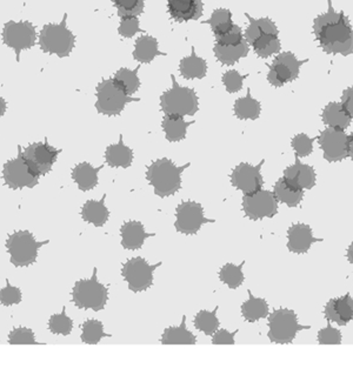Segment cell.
Masks as SVG:
<instances>
[{
  "label": "cell",
  "mask_w": 353,
  "mask_h": 375,
  "mask_svg": "<svg viewBox=\"0 0 353 375\" xmlns=\"http://www.w3.org/2000/svg\"><path fill=\"white\" fill-rule=\"evenodd\" d=\"M243 40H245L243 36V31L238 25H233V27L225 33L223 36L216 38V44L219 45H238L242 43Z\"/></svg>",
  "instance_id": "cell-50"
},
{
  "label": "cell",
  "mask_w": 353,
  "mask_h": 375,
  "mask_svg": "<svg viewBox=\"0 0 353 375\" xmlns=\"http://www.w3.org/2000/svg\"><path fill=\"white\" fill-rule=\"evenodd\" d=\"M20 152L23 158L25 159L26 163L29 164L33 172H36L38 176H45L52 170L60 150L52 147L45 141V143L31 144L24 151L20 148Z\"/></svg>",
  "instance_id": "cell-15"
},
{
  "label": "cell",
  "mask_w": 353,
  "mask_h": 375,
  "mask_svg": "<svg viewBox=\"0 0 353 375\" xmlns=\"http://www.w3.org/2000/svg\"><path fill=\"white\" fill-rule=\"evenodd\" d=\"M317 138H310L305 133L297 134L296 137L292 139L291 143L292 147L296 152V157L305 158L307 155H310L314 151V139Z\"/></svg>",
  "instance_id": "cell-44"
},
{
  "label": "cell",
  "mask_w": 353,
  "mask_h": 375,
  "mask_svg": "<svg viewBox=\"0 0 353 375\" xmlns=\"http://www.w3.org/2000/svg\"><path fill=\"white\" fill-rule=\"evenodd\" d=\"M243 209L251 221H262L264 218H274L278 213V200L274 192L260 191L244 195Z\"/></svg>",
  "instance_id": "cell-14"
},
{
  "label": "cell",
  "mask_w": 353,
  "mask_h": 375,
  "mask_svg": "<svg viewBox=\"0 0 353 375\" xmlns=\"http://www.w3.org/2000/svg\"><path fill=\"white\" fill-rule=\"evenodd\" d=\"M325 160L330 163L342 162V159L349 157V136H346L344 130L328 127L318 137Z\"/></svg>",
  "instance_id": "cell-16"
},
{
  "label": "cell",
  "mask_w": 353,
  "mask_h": 375,
  "mask_svg": "<svg viewBox=\"0 0 353 375\" xmlns=\"http://www.w3.org/2000/svg\"><path fill=\"white\" fill-rule=\"evenodd\" d=\"M349 157L353 160V134L349 136Z\"/></svg>",
  "instance_id": "cell-54"
},
{
  "label": "cell",
  "mask_w": 353,
  "mask_h": 375,
  "mask_svg": "<svg viewBox=\"0 0 353 375\" xmlns=\"http://www.w3.org/2000/svg\"><path fill=\"white\" fill-rule=\"evenodd\" d=\"M66 19L68 15H64L60 24L44 26L39 36L40 48L46 53L57 55L59 58L69 57L76 43V37L66 26Z\"/></svg>",
  "instance_id": "cell-5"
},
{
  "label": "cell",
  "mask_w": 353,
  "mask_h": 375,
  "mask_svg": "<svg viewBox=\"0 0 353 375\" xmlns=\"http://www.w3.org/2000/svg\"><path fill=\"white\" fill-rule=\"evenodd\" d=\"M105 198L106 195H104L101 200H89L84 204L80 213L84 221L94 225L96 228H103L108 223L110 212L105 206Z\"/></svg>",
  "instance_id": "cell-25"
},
{
  "label": "cell",
  "mask_w": 353,
  "mask_h": 375,
  "mask_svg": "<svg viewBox=\"0 0 353 375\" xmlns=\"http://www.w3.org/2000/svg\"><path fill=\"white\" fill-rule=\"evenodd\" d=\"M139 69H141V66H138L132 71L129 69H120L115 74L113 79L125 91L127 96H132V94L136 93L141 87V80L138 78Z\"/></svg>",
  "instance_id": "cell-41"
},
{
  "label": "cell",
  "mask_w": 353,
  "mask_h": 375,
  "mask_svg": "<svg viewBox=\"0 0 353 375\" xmlns=\"http://www.w3.org/2000/svg\"><path fill=\"white\" fill-rule=\"evenodd\" d=\"M8 343L11 345H38L32 329L18 327L8 334Z\"/></svg>",
  "instance_id": "cell-45"
},
{
  "label": "cell",
  "mask_w": 353,
  "mask_h": 375,
  "mask_svg": "<svg viewBox=\"0 0 353 375\" xmlns=\"http://www.w3.org/2000/svg\"><path fill=\"white\" fill-rule=\"evenodd\" d=\"M342 333L332 326L321 329L318 333V343L321 345H339L342 343Z\"/></svg>",
  "instance_id": "cell-48"
},
{
  "label": "cell",
  "mask_w": 353,
  "mask_h": 375,
  "mask_svg": "<svg viewBox=\"0 0 353 375\" xmlns=\"http://www.w3.org/2000/svg\"><path fill=\"white\" fill-rule=\"evenodd\" d=\"M139 100V98L127 96L115 79L103 80L98 85L96 107L98 112L104 116H120L127 104Z\"/></svg>",
  "instance_id": "cell-8"
},
{
  "label": "cell",
  "mask_w": 353,
  "mask_h": 375,
  "mask_svg": "<svg viewBox=\"0 0 353 375\" xmlns=\"http://www.w3.org/2000/svg\"><path fill=\"white\" fill-rule=\"evenodd\" d=\"M283 178L290 184L302 190H311L316 185V172L314 167L300 163L298 157H296V163L284 171Z\"/></svg>",
  "instance_id": "cell-22"
},
{
  "label": "cell",
  "mask_w": 353,
  "mask_h": 375,
  "mask_svg": "<svg viewBox=\"0 0 353 375\" xmlns=\"http://www.w3.org/2000/svg\"><path fill=\"white\" fill-rule=\"evenodd\" d=\"M49 242V240L38 242L29 231L12 233L6 242V249L11 256L12 265L15 267L31 266L37 261L38 249Z\"/></svg>",
  "instance_id": "cell-7"
},
{
  "label": "cell",
  "mask_w": 353,
  "mask_h": 375,
  "mask_svg": "<svg viewBox=\"0 0 353 375\" xmlns=\"http://www.w3.org/2000/svg\"><path fill=\"white\" fill-rule=\"evenodd\" d=\"M265 160H262L257 166H252L248 163L239 164L231 173V184L233 188L242 191L244 195H252L260 191L263 188V176L260 173V169Z\"/></svg>",
  "instance_id": "cell-17"
},
{
  "label": "cell",
  "mask_w": 353,
  "mask_h": 375,
  "mask_svg": "<svg viewBox=\"0 0 353 375\" xmlns=\"http://www.w3.org/2000/svg\"><path fill=\"white\" fill-rule=\"evenodd\" d=\"M101 170L103 166L94 167L89 163H80L72 170V179L80 191H91L98 185V173Z\"/></svg>",
  "instance_id": "cell-28"
},
{
  "label": "cell",
  "mask_w": 353,
  "mask_h": 375,
  "mask_svg": "<svg viewBox=\"0 0 353 375\" xmlns=\"http://www.w3.org/2000/svg\"><path fill=\"white\" fill-rule=\"evenodd\" d=\"M274 195L278 202H283L288 207H297L304 198V190L296 188L281 178L274 185Z\"/></svg>",
  "instance_id": "cell-29"
},
{
  "label": "cell",
  "mask_w": 353,
  "mask_h": 375,
  "mask_svg": "<svg viewBox=\"0 0 353 375\" xmlns=\"http://www.w3.org/2000/svg\"><path fill=\"white\" fill-rule=\"evenodd\" d=\"M205 22L211 26L214 38H218V37L229 32L234 25L233 22H232V13L225 8L216 10L211 15V18L206 20Z\"/></svg>",
  "instance_id": "cell-40"
},
{
  "label": "cell",
  "mask_w": 353,
  "mask_h": 375,
  "mask_svg": "<svg viewBox=\"0 0 353 375\" xmlns=\"http://www.w3.org/2000/svg\"><path fill=\"white\" fill-rule=\"evenodd\" d=\"M321 118L326 126L339 130H346L352 121V117L349 116L342 103L335 101L325 106Z\"/></svg>",
  "instance_id": "cell-24"
},
{
  "label": "cell",
  "mask_w": 353,
  "mask_h": 375,
  "mask_svg": "<svg viewBox=\"0 0 353 375\" xmlns=\"http://www.w3.org/2000/svg\"><path fill=\"white\" fill-rule=\"evenodd\" d=\"M157 55H165L158 50V41L151 36L138 38L134 46V58L141 64L151 63Z\"/></svg>",
  "instance_id": "cell-31"
},
{
  "label": "cell",
  "mask_w": 353,
  "mask_h": 375,
  "mask_svg": "<svg viewBox=\"0 0 353 375\" xmlns=\"http://www.w3.org/2000/svg\"><path fill=\"white\" fill-rule=\"evenodd\" d=\"M309 62V59L300 60L291 52H284L274 58L270 66V72L267 79L274 87L284 86L285 84L296 80L300 76L302 65Z\"/></svg>",
  "instance_id": "cell-12"
},
{
  "label": "cell",
  "mask_w": 353,
  "mask_h": 375,
  "mask_svg": "<svg viewBox=\"0 0 353 375\" xmlns=\"http://www.w3.org/2000/svg\"><path fill=\"white\" fill-rule=\"evenodd\" d=\"M246 76H242L238 71L236 70H230L223 74V84L226 87V91L229 93H236L238 91L242 90L243 83L245 79Z\"/></svg>",
  "instance_id": "cell-47"
},
{
  "label": "cell",
  "mask_w": 353,
  "mask_h": 375,
  "mask_svg": "<svg viewBox=\"0 0 353 375\" xmlns=\"http://www.w3.org/2000/svg\"><path fill=\"white\" fill-rule=\"evenodd\" d=\"M72 301L80 310H103L108 301V289L98 280L97 267L89 279H82L73 287Z\"/></svg>",
  "instance_id": "cell-4"
},
{
  "label": "cell",
  "mask_w": 353,
  "mask_h": 375,
  "mask_svg": "<svg viewBox=\"0 0 353 375\" xmlns=\"http://www.w3.org/2000/svg\"><path fill=\"white\" fill-rule=\"evenodd\" d=\"M105 332L103 322L96 319H89L82 325V341L87 345H97L103 338H111Z\"/></svg>",
  "instance_id": "cell-37"
},
{
  "label": "cell",
  "mask_w": 353,
  "mask_h": 375,
  "mask_svg": "<svg viewBox=\"0 0 353 375\" xmlns=\"http://www.w3.org/2000/svg\"><path fill=\"white\" fill-rule=\"evenodd\" d=\"M105 160L108 166L129 169L134 162V151L124 144L123 136L120 134L118 144L110 145L105 152Z\"/></svg>",
  "instance_id": "cell-23"
},
{
  "label": "cell",
  "mask_w": 353,
  "mask_h": 375,
  "mask_svg": "<svg viewBox=\"0 0 353 375\" xmlns=\"http://www.w3.org/2000/svg\"><path fill=\"white\" fill-rule=\"evenodd\" d=\"M49 329L52 334L57 336H70L73 329V321L68 317L65 306L63 307L62 313L53 314L49 320Z\"/></svg>",
  "instance_id": "cell-42"
},
{
  "label": "cell",
  "mask_w": 353,
  "mask_h": 375,
  "mask_svg": "<svg viewBox=\"0 0 353 375\" xmlns=\"http://www.w3.org/2000/svg\"><path fill=\"white\" fill-rule=\"evenodd\" d=\"M245 15L249 19L250 25L246 29L244 38H245L249 45H251L255 40L258 39L260 36L267 34V33H269V34H278L277 26L271 19H253L248 13Z\"/></svg>",
  "instance_id": "cell-35"
},
{
  "label": "cell",
  "mask_w": 353,
  "mask_h": 375,
  "mask_svg": "<svg viewBox=\"0 0 353 375\" xmlns=\"http://www.w3.org/2000/svg\"><path fill=\"white\" fill-rule=\"evenodd\" d=\"M162 263L151 265L141 256L127 260L122 268V275L127 282L129 289L134 293H141L151 289L155 280V271L162 266Z\"/></svg>",
  "instance_id": "cell-9"
},
{
  "label": "cell",
  "mask_w": 353,
  "mask_h": 375,
  "mask_svg": "<svg viewBox=\"0 0 353 375\" xmlns=\"http://www.w3.org/2000/svg\"><path fill=\"white\" fill-rule=\"evenodd\" d=\"M217 306L213 310H202L195 314L193 325L199 332L204 333L205 336H212L219 329L220 322L217 317Z\"/></svg>",
  "instance_id": "cell-36"
},
{
  "label": "cell",
  "mask_w": 353,
  "mask_h": 375,
  "mask_svg": "<svg viewBox=\"0 0 353 375\" xmlns=\"http://www.w3.org/2000/svg\"><path fill=\"white\" fill-rule=\"evenodd\" d=\"M323 242L314 238L312 228L307 224H295L288 230V249L290 252L304 254L309 252L314 242Z\"/></svg>",
  "instance_id": "cell-18"
},
{
  "label": "cell",
  "mask_w": 353,
  "mask_h": 375,
  "mask_svg": "<svg viewBox=\"0 0 353 375\" xmlns=\"http://www.w3.org/2000/svg\"><path fill=\"white\" fill-rule=\"evenodd\" d=\"M191 164L176 166L172 160L167 158L158 159L148 167L146 179L148 184L155 188V195L160 198H166L176 195L181 188V173Z\"/></svg>",
  "instance_id": "cell-2"
},
{
  "label": "cell",
  "mask_w": 353,
  "mask_h": 375,
  "mask_svg": "<svg viewBox=\"0 0 353 375\" xmlns=\"http://www.w3.org/2000/svg\"><path fill=\"white\" fill-rule=\"evenodd\" d=\"M155 233H148L145 231L144 225L139 221H125L120 228L122 246L125 249L137 251L144 245L145 240L150 237H155Z\"/></svg>",
  "instance_id": "cell-20"
},
{
  "label": "cell",
  "mask_w": 353,
  "mask_h": 375,
  "mask_svg": "<svg viewBox=\"0 0 353 375\" xmlns=\"http://www.w3.org/2000/svg\"><path fill=\"white\" fill-rule=\"evenodd\" d=\"M167 8L176 22L197 20L203 15V0H169Z\"/></svg>",
  "instance_id": "cell-21"
},
{
  "label": "cell",
  "mask_w": 353,
  "mask_h": 375,
  "mask_svg": "<svg viewBox=\"0 0 353 375\" xmlns=\"http://www.w3.org/2000/svg\"><path fill=\"white\" fill-rule=\"evenodd\" d=\"M325 317L328 321L337 322L339 326H345L353 320V299L349 294L332 299L326 303Z\"/></svg>",
  "instance_id": "cell-19"
},
{
  "label": "cell",
  "mask_w": 353,
  "mask_h": 375,
  "mask_svg": "<svg viewBox=\"0 0 353 375\" xmlns=\"http://www.w3.org/2000/svg\"><path fill=\"white\" fill-rule=\"evenodd\" d=\"M172 87L160 97V106L166 116H195L198 112V96L188 87H183L176 83L174 76Z\"/></svg>",
  "instance_id": "cell-3"
},
{
  "label": "cell",
  "mask_w": 353,
  "mask_h": 375,
  "mask_svg": "<svg viewBox=\"0 0 353 375\" xmlns=\"http://www.w3.org/2000/svg\"><path fill=\"white\" fill-rule=\"evenodd\" d=\"M3 40L5 45L15 50L17 60H19L22 51L29 50L36 45V29L30 22H8L3 29Z\"/></svg>",
  "instance_id": "cell-13"
},
{
  "label": "cell",
  "mask_w": 353,
  "mask_h": 375,
  "mask_svg": "<svg viewBox=\"0 0 353 375\" xmlns=\"http://www.w3.org/2000/svg\"><path fill=\"white\" fill-rule=\"evenodd\" d=\"M160 343L162 345H195L197 336L186 327V315H183L179 326H171L162 332Z\"/></svg>",
  "instance_id": "cell-26"
},
{
  "label": "cell",
  "mask_w": 353,
  "mask_h": 375,
  "mask_svg": "<svg viewBox=\"0 0 353 375\" xmlns=\"http://www.w3.org/2000/svg\"><path fill=\"white\" fill-rule=\"evenodd\" d=\"M347 259H349V263H353V242L347 249Z\"/></svg>",
  "instance_id": "cell-55"
},
{
  "label": "cell",
  "mask_w": 353,
  "mask_h": 375,
  "mask_svg": "<svg viewBox=\"0 0 353 375\" xmlns=\"http://www.w3.org/2000/svg\"><path fill=\"white\" fill-rule=\"evenodd\" d=\"M6 286L4 289H0V303L4 306H12V305H18L22 301V291L18 287H15L6 282Z\"/></svg>",
  "instance_id": "cell-46"
},
{
  "label": "cell",
  "mask_w": 353,
  "mask_h": 375,
  "mask_svg": "<svg viewBox=\"0 0 353 375\" xmlns=\"http://www.w3.org/2000/svg\"><path fill=\"white\" fill-rule=\"evenodd\" d=\"M120 36L124 38H132L138 32H143L139 27V20L138 17H127L122 18L120 29H118Z\"/></svg>",
  "instance_id": "cell-49"
},
{
  "label": "cell",
  "mask_w": 353,
  "mask_h": 375,
  "mask_svg": "<svg viewBox=\"0 0 353 375\" xmlns=\"http://www.w3.org/2000/svg\"><path fill=\"white\" fill-rule=\"evenodd\" d=\"M214 221L205 217L204 209L198 202H183L176 209L174 228L181 235H195L200 231L203 225Z\"/></svg>",
  "instance_id": "cell-10"
},
{
  "label": "cell",
  "mask_w": 353,
  "mask_h": 375,
  "mask_svg": "<svg viewBox=\"0 0 353 375\" xmlns=\"http://www.w3.org/2000/svg\"><path fill=\"white\" fill-rule=\"evenodd\" d=\"M195 121H185L184 117L166 116L162 119V130L169 143H178L186 137V132L190 125Z\"/></svg>",
  "instance_id": "cell-30"
},
{
  "label": "cell",
  "mask_w": 353,
  "mask_h": 375,
  "mask_svg": "<svg viewBox=\"0 0 353 375\" xmlns=\"http://www.w3.org/2000/svg\"><path fill=\"white\" fill-rule=\"evenodd\" d=\"M269 339L274 343L286 345L296 339L297 333L310 326H302L298 322L296 312L288 308L274 310L269 317Z\"/></svg>",
  "instance_id": "cell-6"
},
{
  "label": "cell",
  "mask_w": 353,
  "mask_h": 375,
  "mask_svg": "<svg viewBox=\"0 0 353 375\" xmlns=\"http://www.w3.org/2000/svg\"><path fill=\"white\" fill-rule=\"evenodd\" d=\"M245 261H243L240 265H233V263H226L224 265L219 271L220 282L229 286V289H237L242 286L244 282V273H243V267Z\"/></svg>",
  "instance_id": "cell-38"
},
{
  "label": "cell",
  "mask_w": 353,
  "mask_h": 375,
  "mask_svg": "<svg viewBox=\"0 0 353 375\" xmlns=\"http://www.w3.org/2000/svg\"><path fill=\"white\" fill-rule=\"evenodd\" d=\"M5 184L12 190H22V188H33L38 184L40 176L33 172L32 169L23 158L22 152L19 148L18 157L12 159L5 164L3 170Z\"/></svg>",
  "instance_id": "cell-11"
},
{
  "label": "cell",
  "mask_w": 353,
  "mask_h": 375,
  "mask_svg": "<svg viewBox=\"0 0 353 375\" xmlns=\"http://www.w3.org/2000/svg\"><path fill=\"white\" fill-rule=\"evenodd\" d=\"M253 51L262 58H269L281 51V40L278 34H263L251 44Z\"/></svg>",
  "instance_id": "cell-39"
},
{
  "label": "cell",
  "mask_w": 353,
  "mask_h": 375,
  "mask_svg": "<svg viewBox=\"0 0 353 375\" xmlns=\"http://www.w3.org/2000/svg\"><path fill=\"white\" fill-rule=\"evenodd\" d=\"M342 104L349 112V116L353 118V86L349 87L344 91L342 97Z\"/></svg>",
  "instance_id": "cell-52"
},
{
  "label": "cell",
  "mask_w": 353,
  "mask_h": 375,
  "mask_svg": "<svg viewBox=\"0 0 353 375\" xmlns=\"http://www.w3.org/2000/svg\"><path fill=\"white\" fill-rule=\"evenodd\" d=\"M6 109H8V105H6V101L0 98V117H3L6 112Z\"/></svg>",
  "instance_id": "cell-53"
},
{
  "label": "cell",
  "mask_w": 353,
  "mask_h": 375,
  "mask_svg": "<svg viewBox=\"0 0 353 375\" xmlns=\"http://www.w3.org/2000/svg\"><path fill=\"white\" fill-rule=\"evenodd\" d=\"M120 18L138 17L144 12L145 0H112Z\"/></svg>",
  "instance_id": "cell-43"
},
{
  "label": "cell",
  "mask_w": 353,
  "mask_h": 375,
  "mask_svg": "<svg viewBox=\"0 0 353 375\" xmlns=\"http://www.w3.org/2000/svg\"><path fill=\"white\" fill-rule=\"evenodd\" d=\"M248 292H249V299L242 305L243 317L248 322H257L262 319H265L270 313L267 300L253 296L251 291H248Z\"/></svg>",
  "instance_id": "cell-32"
},
{
  "label": "cell",
  "mask_w": 353,
  "mask_h": 375,
  "mask_svg": "<svg viewBox=\"0 0 353 375\" xmlns=\"http://www.w3.org/2000/svg\"><path fill=\"white\" fill-rule=\"evenodd\" d=\"M179 71L186 79H203L207 72V64L195 55V48L192 47V55L181 59Z\"/></svg>",
  "instance_id": "cell-33"
},
{
  "label": "cell",
  "mask_w": 353,
  "mask_h": 375,
  "mask_svg": "<svg viewBox=\"0 0 353 375\" xmlns=\"http://www.w3.org/2000/svg\"><path fill=\"white\" fill-rule=\"evenodd\" d=\"M328 12L314 19V31L321 48L328 55L353 53V29L344 12H335L328 0Z\"/></svg>",
  "instance_id": "cell-1"
},
{
  "label": "cell",
  "mask_w": 353,
  "mask_h": 375,
  "mask_svg": "<svg viewBox=\"0 0 353 375\" xmlns=\"http://www.w3.org/2000/svg\"><path fill=\"white\" fill-rule=\"evenodd\" d=\"M239 332V329H236L234 332H229L227 329H218L212 336L213 345H234L236 343V334Z\"/></svg>",
  "instance_id": "cell-51"
},
{
  "label": "cell",
  "mask_w": 353,
  "mask_h": 375,
  "mask_svg": "<svg viewBox=\"0 0 353 375\" xmlns=\"http://www.w3.org/2000/svg\"><path fill=\"white\" fill-rule=\"evenodd\" d=\"M214 55L217 59L224 65H233L240 59L245 58L249 55V44L246 40H243L238 45H214Z\"/></svg>",
  "instance_id": "cell-27"
},
{
  "label": "cell",
  "mask_w": 353,
  "mask_h": 375,
  "mask_svg": "<svg viewBox=\"0 0 353 375\" xmlns=\"http://www.w3.org/2000/svg\"><path fill=\"white\" fill-rule=\"evenodd\" d=\"M262 106L260 103L251 96V91L248 90L246 97L239 98L234 103V114L242 120H256L259 118Z\"/></svg>",
  "instance_id": "cell-34"
}]
</instances>
